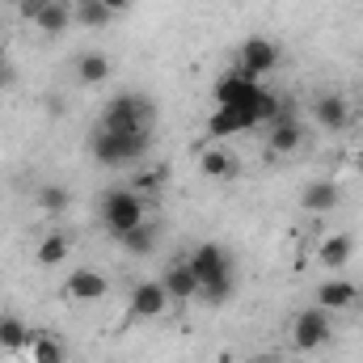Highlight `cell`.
<instances>
[{
  "label": "cell",
  "instance_id": "7c38bea8",
  "mask_svg": "<svg viewBox=\"0 0 363 363\" xmlns=\"http://www.w3.org/2000/svg\"><path fill=\"white\" fill-rule=\"evenodd\" d=\"M258 89H262V81L245 77L241 68H237V72H224V77L216 81V106H245V101H254Z\"/></svg>",
  "mask_w": 363,
  "mask_h": 363
},
{
  "label": "cell",
  "instance_id": "ac0fdd59",
  "mask_svg": "<svg viewBox=\"0 0 363 363\" xmlns=\"http://www.w3.org/2000/svg\"><path fill=\"white\" fill-rule=\"evenodd\" d=\"M30 325L21 321V317H13V313H0V351L4 355H21V351H30Z\"/></svg>",
  "mask_w": 363,
  "mask_h": 363
},
{
  "label": "cell",
  "instance_id": "d6986e66",
  "mask_svg": "<svg viewBox=\"0 0 363 363\" xmlns=\"http://www.w3.org/2000/svg\"><path fill=\"white\" fill-rule=\"evenodd\" d=\"M157 241H161V228H157L152 220H144L140 228H131V233H123V237H118V245H123L131 258H148V254L157 250Z\"/></svg>",
  "mask_w": 363,
  "mask_h": 363
},
{
  "label": "cell",
  "instance_id": "ffe728a7",
  "mask_svg": "<svg viewBox=\"0 0 363 363\" xmlns=\"http://www.w3.org/2000/svg\"><path fill=\"white\" fill-rule=\"evenodd\" d=\"M30 363H68V351H64V342L55 338V334H47V330H38V334H30Z\"/></svg>",
  "mask_w": 363,
  "mask_h": 363
},
{
  "label": "cell",
  "instance_id": "9a60e30c",
  "mask_svg": "<svg viewBox=\"0 0 363 363\" xmlns=\"http://www.w3.org/2000/svg\"><path fill=\"white\" fill-rule=\"evenodd\" d=\"M338 203H342L338 182H308V186L300 190V207H304L308 216H325V211H334Z\"/></svg>",
  "mask_w": 363,
  "mask_h": 363
},
{
  "label": "cell",
  "instance_id": "ba28073f",
  "mask_svg": "<svg viewBox=\"0 0 363 363\" xmlns=\"http://www.w3.org/2000/svg\"><path fill=\"white\" fill-rule=\"evenodd\" d=\"M274 68H279V47L271 38H245L241 43V72L245 77L262 81V77H271Z\"/></svg>",
  "mask_w": 363,
  "mask_h": 363
},
{
  "label": "cell",
  "instance_id": "9c48e42d",
  "mask_svg": "<svg viewBox=\"0 0 363 363\" xmlns=\"http://www.w3.org/2000/svg\"><path fill=\"white\" fill-rule=\"evenodd\" d=\"M64 291H68V300H77V304H97V300H106L110 279L101 271H93V267H81V271H72L64 279Z\"/></svg>",
  "mask_w": 363,
  "mask_h": 363
},
{
  "label": "cell",
  "instance_id": "7a4b0ae2",
  "mask_svg": "<svg viewBox=\"0 0 363 363\" xmlns=\"http://www.w3.org/2000/svg\"><path fill=\"white\" fill-rule=\"evenodd\" d=\"M97 216H101V228L118 241L123 233H131V228H140V224L148 220V203H144V194H135L131 186H118V190H106V194H101Z\"/></svg>",
  "mask_w": 363,
  "mask_h": 363
},
{
  "label": "cell",
  "instance_id": "4dcf8cb0",
  "mask_svg": "<svg viewBox=\"0 0 363 363\" xmlns=\"http://www.w3.org/2000/svg\"><path fill=\"white\" fill-rule=\"evenodd\" d=\"M0 85H4V64H0Z\"/></svg>",
  "mask_w": 363,
  "mask_h": 363
},
{
  "label": "cell",
  "instance_id": "30bf717a",
  "mask_svg": "<svg viewBox=\"0 0 363 363\" xmlns=\"http://www.w3.org/2000/svg\"><path fill=\"white\" fill-rule=\"evenodd\" d=\"M161 287L169 291V300H174V304L199 300V274H194V267H190V258L169 262V267H165V274H161Z\"/></svg>",
  "mask_w": 363,
  "mask_h": 363
},
{
  "label": "cell",
  "instance_id": "836d02e7",
  "mask_svg": "<svg viewBox=\"0 0 363 363\" xmlns=\"http://www.w3.org/2000/svg\"><path fill=\"white\" fill-rule=\"evenodd\" d=\"M359 296H363V291H359Z\"/></svg>",
  "mask_w": 363,
  "mask_h": 363
},
{
  "label": "cell",
  "instance_id": "f1b7e54d",
  "mask_svg": "<svg viewBox=\"0 0 363 363\" xmlns=\"http://www.w3.org/2000/svg\"><path fill=\"white\" fill-rule=\"evenodd\" d=\"M250 363H279V359H274V355H254Z\"/></svg>",
  "mask_w": 363,
  "mask_h": 363
},
{
  "label": "cell",
  "instance_id": "83f0119b",
  "mask_svg": "<svg viewBox=\"0 0 363 363\" xmlns=\"http://www.w3.org/2000/svg\"><path fill=\"white\" fill-rule=\"evenodd\" d=\"M101 4H106V9H110V13H114V17H118V13H127V9H131V0H101Z\"/></svg>",
  "mask_w": 363,
  "mask_h": 363
},
{
  "label": "cell",
  "instance_id": "2e32d148",
  "mask_svg": "<svg viewBox=\"0 0 363 363\" xmlns=\"http://www.w3.org/2000/svg\"><path fill=\"white\" fill-rule=\"evenodd\" d=\"M304 144V127L291 118V114H283V118H274L271 131H267V148L279 152V157H287V152H296Z\"/></svg>",
  "mask_w": 363,
  "mask_h": 363
},
{
  "label": "cell",
  "instance_id": "4316f807",
  "mask_svg": "<svg viewBox=\"0 0 363 363\" xmlns=\"http://www.w3.org/2000/svg\"><path fill=\"white\" fill-rule=\"evenodd\" d=\"M51 4H55V0H21V4H17V17L34 26V21H38V17H43V13L51 9Z\"/></svg>",
  "mask_w": 363,
  "mask_h": 363
},
{
  "label": "cell",
  "instance_id": "1f68e13d",
  "mask_svg": "<svg viewBox=\"0 0 363 363\" xmlns=\"http://www.w3.org/2000/svg\"><path fill=\"white\" fill-rule=\"evenodd\" d=\"M4 4H21V0H4Z\"/></svg>",
  "mask_w": 363,
  "mask_h": 363
},
{
  "label": "cell",
  "instance_id": "8992f818",
  "mask_svg": "<svg viewBox=\"0 0 363 363\" xmlns=\"http://www.w3.org/2000/svg\"><path fill=\"white\" fill-rule=\"evenodd\" d=\"M330 338H334L330 313H321L317 304H313V308H300V313L291 317V347H300V351H321Z\"/></svg>",
  "mask_w": 363,
  "mask_h": 363
},
{
  "label": "cell",
  "instance_id": "7402d4cb",
  "mask_svg": "<svg viewBox=\"0 0 363 363\" xmlns=\"http://www.w3.org/2000/svg\"><path fill=\"white\" fill-rule=\"evenodd\" d=\"M68 254H72V241H68L64 233H47V237L38 241V250H34L38 267H60V262H64Z\"/></svg>",
  "mask_w": 363,
  "mask_h": 363
},
{
  "label": "cell",
  "instance_id": "5b68a950",
  "mask_svg": "<svg viewBox=\"0 0 363 363\" xmlns=\"http://www.w3.org/2000/svg\"><path fill=\"white\" fill-rule=\"evenodd\" d=\"M258 93H254V101H245V106H216V114L207 118V135L220 144V140H228V135H241V131L262 127V123H258Z\"/></svg>",
  "mask_w": 363,
  "mask_h": 363
},
{
  "label": "cell",
  "instance_id": "603a6c76",
  "mask_svg": "<svg viewBox=\"0 0 363 363\" xmlns=\"http://www.w3.org/2000/svg\"><path fill=\"white\" fill-rule=\"evenodd\" d=\"M72 17H77V26H85V30H106V26L114 21V13H110L101 0H77V4H72Z\"/></svg>",
  "mask_w": 363,
  "mask_h": 363
},
{
  "label": "cell",
  "instance_id": "5bb4252c",
  "mask_svg": "<svg viewBox=\"0 0 363 363\" xmlns=\"http://www.w3.org/2000/svg\"><path fill=\"white\" fill-rule=\"evenodd\" d=\"M351 258H355V237L351 233H330L317 245V262L325 271H342V267H351Z\"/></svg>",
  "mask_w": 363,
  "mask_h": 363
},
{
  "label": "cell",
  "instance_id": "44dd1931",
  "mask_svg": "<svg viewBox=\"0 0 363 363\" xmlns=\"http://www.w3.org/2000/svg\"><path fill=\"white\" fill-rule=\"evenodd\" d=\"M34 26H38V30H43L47 38H60V34H64L68 26H77V17H72V4L55 0V4H51V9H47V13H43L38 21H34Z\"/></svg>",
  "mask_w": 363,
  "mask_h": 363
},
{
  "label": "cell",
  "instance_id": "6da1fadb",
  "mask_svg": "<svg viewBox=\"0 0 363 363\" xmlns=\"http://www.w3.org/2000/svg\"><path fill=\"white\" fill-rule=\"evenodd\" d=\"M190 267L199 274V296H203L207 304H224V300L233 296L237 274H233V258H228L224 245H216V241L199 245V250L190 254Z\"/></svg>",
  "mask_w": 363,
  "mask_h": 363
},
{
  "label": "cell",
  "instance_id": "52a82bcc",
  "mask_svg": "<svg viewBox=\"0 0 363 363\" xmlns=\"http://www.w3.org/2000/svg\"><path fill=\"white\" fill-rule=\"evenodd\" d=\"M169 304H174V300H169V291L161 287V279H148V283H135V287H131L127 317H135V321H152V317H165Z\"/></svg>",
  "mask_w": 363,
  "mask_h": 363
},
{
  "label": "cell",
  "instance_id": "8fae6325",
  "mask_svg": "<svg viewBox=\"0 0 363 363\" xmlns=\"http://www.w3.org/2000/svg\"><path fill=\"white\" fill-rule=\"evenodd\" d=\"M359 300H363V296H359V287H355V283H347V279H330V283H321V287H317V300H313V304H317L321 313H330V317H334V313H351Z\"/></svg>",
  "mask_w": 363,
  "mask_h": 363
},
{
  "label": "cell",
  "instance_id": "d4e9b609",
  "mask_svg": "<svg viewBox=\"0 0 363 363\" xmlns=\"http://www.w3.org/2000/svg\"><path fill=\"white\" fill-rule=\"evenodd\" d=\"M68 203H72V194H68L64 186H55V182H47V186L38 190V207H43L47 216H64Z\"/></svg>",
  "mask_w": 363,
  "mask_h": 363
},
{
  "label": "cell",
  "instance_id": "3957f363",
  "mask_svg": "<svg viewBox=\"0 0 363 363\" xmlns=\"http://www.w3.org/2000/svg\"><path fill=\"white\" fill-rule=\"evenodd\" d=\"M144 148H148V131H106V127H97L93 140H89L93 161L97 165H110V169L140 161Z\"/></svg>",
  "mask_w": 363,
  "mask_h": 363
},
{
  "label": "cell",
  "instance_id": "277c9868",
  "mask_svg": "<svg viewBox=\"0 0 363 363\" xmlns=\"http://www.w3.org/2000/svg\"><path fill=\"white\" fill-rule=\"evenodd\" d=\"M152 101L148 97H140V93H118L110 106H106V114H101V123L97 127H106V131H148L152 127Z\"/></svg>",
  "mask_w": 363,
  "mask_h": 363
},
{
  "label": "cell",
  "instance_id": "cb8c5ba5",
  "mask_svg": "<svg viewBox=\"0 0 363 363\" xmlns=\"http://www.w3.org/2000/svg\"><path fill=\"white\" fill-rule=\"evenodd\" d=\"M77 81H81V85H101V81H110V60H106L101 51H85V55L77 60Z\"/></svg>",
  "mask_w": 363,
  "mask_h": 363
},
{
  "label": "cell",
  "instance_id": "484cf974",
  "mask_svg": "<svg viewBox=\"0 0 363 363\" xmlns=\"http://www.w3.org/2000/svg\"><path fill=\"white\" fill-rule=\"evenodd\" d=\"M161 182H165V169H161V165H157V169H140V174L131 178V190H135V194H157Z\"/></svg>",
  "mask_w": 363,
  "mask_h": 363
},
{
  "label": "cell",
  "instance_id": "f546056e",
  "mask_svg": "<svg viewBox=\"0 0 363 363\" xmlns=\"http://www.w3.org/2000/svg\"><path fill=\"white\" fill-rule=\"evenodd\" d=\"M355 161H359V165H363V144H359V148H355Z\"/></svg>",
  "mask_w": 363,
  "mask_h": 363
},
{
  "label": "cell",
  "instance_id": "d6a6232c",
  "mask_svg": "<svg viewBox=\"0 0 363 363\" xmlns=\"http://www.w3.org/2000/svg\"><path fill=\"white\" fill-rule=\"evenodd\" d=\"M359 89H363V77H359Z\"/></svg>",
  "mask_w": 363,
  "mask_h": 363
},
{
  "label": "cell",
  "instance_id": "e0dca14e",
  "mask_svg": "<svg viewBox=\"0 0 363 363\" xmlns=\"http://www.w3.org/2000/svg\"><path fill=\"white\" fill-rule=\"evenodd\" d=\"M199 174L207 182H228L237 174V161H233V152L228 148H220V144H211V148H203L199 152Z\"/></svg>",
  "mask_w": 363,
  "mask_h": 363
},
{
  "label": "cell",
  "instance_id": "4fadbf2b",
  "mask_svg": "<svg viewBox=\"0 0 363 363\" xmlns=\"http://www.w3.org/2000/svg\"><path fill=\"white\" fill-rule=\"evenodd\" d=\"M313 118H317V127H325V131H347V127H351V101H347L342 93H321V97L313 101Z\"/></svg>",
  "mask_w": 363,
  "mask_h": 363
}]
</instances>
